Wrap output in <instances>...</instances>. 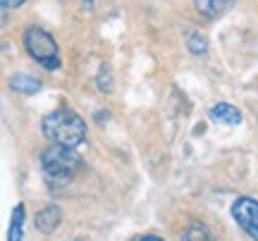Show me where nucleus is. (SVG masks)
<instances>
[{
	"label": "nucleus",
	"mask_w": 258,
	"mask_h": 241,
	"mask_svg": "<svg viewBox=\"0 0 258 241\" xmlns=\"http://www.w3.org/2000/svg\"><path fill=\"white\" fill-rule=\"evenodd\" d=\"M41 129L48 141H53V146L64 148H77L86 139V122L72 108H57L48 112L41 122Z\"/></svg>",
	"instance_id": "1"
},
{
	"label": "nucleus",
	"mask_w": 258,
	"mask_h": 241,
	"mask_svg": "<svg viewBox=\"0 0 258 241\" xmlns=\"http://www.w3.org/2000/svg\"><path fill=\"white\" fill-rule=\"evenodd\" d=\"M41 165L48 179L53 182H70L79 170L84 167V160L74 148H64V146H50L43 150L41 155Z\"/></svg>",
	"instance_id": "2"
},
{
	"label": "nucleus",
	"mask_w": 258,
	"mask_h": 241,
	"mask_svg": "<svg viewBox=\"0 0 258 241\" xmlns=\"http://www.w3.org/2000/svg\"><path fill=\"white\" fill-rule=\"evenodd\" d=\"M24 48L41 67L57 69L60 67V48H57L53 34H48L41 27H29L24 31Z\"/></svg>",
	"instance_id": "3"
},
{
	"label": "nucleus",
	"mask_w": 258,
	"mask_h": 241,
	"mask_svg": "<svg viewBox=\"0 0 258 241\" xmlns=\"http://www.w3.org/2000/svg\"><path fill=\"white\" fill-rule=\"evenodd\" d=\"M232 217L237 220L244 232L249 234L253 241H258V201L244 196V198H237L234 205H232Z\"/></svg>",
	"instance_id": "4"
},
{
	"label": "nucleus",
	"mask_w": 258,
	"mask_h": 241,
	"mask_svg": "<svg viewBox=\"0 0 258 241\" xmlns=\"http://www.w3.org/2000/svg\"><path fill=\"white\" fill-rule=\"evenodd\" d=\"M211 120L218 122V124H227V127H237L241 122V112L230 105V103H218V105H213L211 108Z\"/></svg>",
	"instance_id": "5"
},
{
	"label": "nucleus",
	"mask_w": 258,
	"mask_h": 241,
	"mask_svg": "<svg viewBox=\"0 0 258 241\" xmlns=\"http://www.w3.org/2000/svg\"><path fill=\"white\" fill-rule=\"evenodd\" d=\"M60 220H62V213H60V208H57V205H46V208H41V210L36 213L38 232L50 234L53 229H57Z\"/></svg>",
	"instance_id": "6"
},
{
	"label": "nucleus",
	"mask_w": 258,
	"mask_h": 241,
	"mask_svg": "<svg viewBox=\"0 0 258 241\" xmlns=\"http://www.w3.org/2000/svg\"><path fill=\"white\" fill-rule=\"evenodd\" d=\"M10 89L15 93H22V96H34V93H38L43 89V84L38 79H34V76L24 74V72H17V74L10 76Z\"/></svg>",
	"instance_id": "7"
},
{
	"label": "nucleus",
	"mask_w": 258,
	"mask_h": 241,
	"mask_svg": "<svg viewBox=\"0 0 258 241\" xmlns=\"http://www.w3.org/2000/svg\"><path fill=\"white\" fill-rule=\"evenodd\" d=\"M232 5H234V0H196V10L208 19L222 17L225 12L232 10Z\"/></svg>",
	"instance_id": "8"
},
{
	"label": "nucleus",
	"mask_w": 258,
	"mask_h": 241,
	"mask_svg": "<svg viewBox=\"0 0 258 241\" xmlns=\"http://www.w3.org/2000/svg\"><path fill=\"white\" fill-rule=\"evenodd\" d=\"M24 234V205L17 203L10 217V229H8V241H22Z\"/></svg>",
	"instance_id": "9"
},
{
	"label": "nucleus",
	"mask_w": 258,
	"mask_h": 241,
	"mask_svg": "<svg viewBox=\"0 0 258 241\" xmlns=\"http://www.w3.org/2000/svg\"><path fill=\"white\" fill-rule=\"evenodd\" d=\"M182 241H215V236H213L211 229H208L203 222H191L184 227Z\"/></svg>",
	"instance_id": "10"
},
{
	"label": "nucleus",
	"mask_w": 258,
	"mask_h": 241,
	"mask_svg": "<svg viewBox=\"0 0 258 241\" xmlns=\"http://www.w3.org/2000/svg\"><path fill=\"white\" fill-rule=\"evenodd\" d=\"M186 48L194 55H206L208 53V38L203 36L201 31H189L186 34Z\"/></svg>",
	"instance_id": "11"
},
{
	"label": "nucleus",
	"mask_w": 258,
	"mask_h": 241,
	"mask_svg": "<svg viewBox=\"0 0 258 241\" xmlns=\"http://www.w3.org/2000/svg\"><path fill=\"white\" fill-rule=\"evenodd\" d=\"M0 3H3L5 8H19V5H24L27 0H0Z\"/></svg>",
	"instance_id": "12"
},
{
	"label": "nucleus",
	"mask_w": 258,
	"mask_h": 241,
	"mask_svg": "<svg viewBox=\"0 0 258 241\" xmlns=\"http://www.w3.org/2000/svg\"><path fill=\"white\" fill-rule=\"evenodd\" d=\"M5 22H8V8L0 3V27H5Z\"/></svg>",
	"instance_id": "13"
},
{
	"label": "nucleus",
	"mask_w": 258,
	"mask_h": 241,
	"mask_svg": "<svg viewBox=\"0 0 258 241\" xmlns=\"http://www.w3.org/2000/svg\"><path fill=\"white\" fill-rule=\"evenodd\" d=\"M141 241H163L160 236H156V234H148V236H144Z\"/></svg>",
	"instance_id": "14"
}]
</instances>
